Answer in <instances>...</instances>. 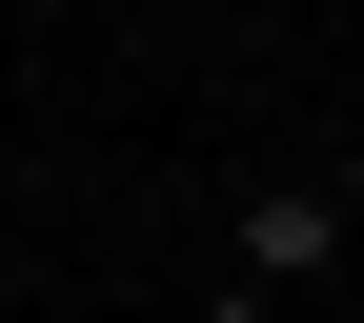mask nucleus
<instances>
[{
  "mask_svg": "<svg viewBox=\"0 0 364 323\" xmlns=\"http://www.w3.org/2000/svg\"><path fill=\"white\" fill-rule=\"evenodd\" d=\"M324 243H344V222H324V182H263V202L223 222V263H243L263 303H284V283H324Z\"/></svg>",
  "mask_w": 364,
  "mask_h": 323,
  "instance_id": "1",
  "label": "nucleus"
},
{
  "mask_svg": "<svg viewBox=\"0 0 364 323\" xmlns=\"http://www.w3.org/2000/svg\"><path fill=\"white\" fill-rule=\"evenodd\" d=\"M182 323H284V303H263V283H223V303H182Z\"/></svg>",
  "mask_w": 364,
  "mask_h": 323,
  "instance_id": "2",
  "label": "nucleus"
}]
</instances>
